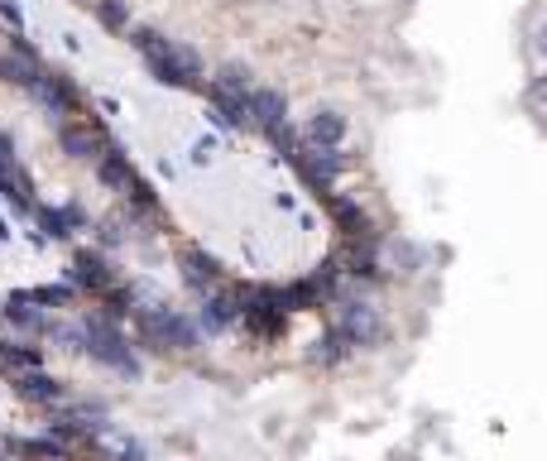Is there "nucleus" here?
<instances>
[{
	"label": "nucleus",
	"mask_w": 547,
	"mask_h": 461,
	"mask_svg": "<svg viewBox=\"0 0 547 461\" xmlns=\"http://www.w3.org/2000/svg\"><path fill=\"white\" fill-rule=\"evenodd\" d=\"M250 121L274 140V135L288 125V106H283V96L274 92V87H254V92H250Z\"/></svg>",
	"instance_id": "12"
},
{
	"label": "nucleus",
	"mask_w": 547,
	"mask_h": 461,
	"mask_svg": "<svg viewBox=\"0 0 547 461\" xmlns=\"http://www.w3.org/2000/svg\"><path fill=\"white\" fill-rule=\"evenodd\" d=\"M0 241H10V226H5V221H0Z\"/></svg>",
	"instance_id": "25"
},
{
	"label": "nucleus",
	"mask_w": 547,
	"mask_h": 461,
	"mask_svg": "<svg viewBox=\"0 0 547 461\" xmlns=\"http://www.w3.org/2000/svg\"><path fill=\"white\" fill-rule=\"evenodd\" d=\"M34 303H48V307H73V284H44V288H29Z\"/></svg>",
	"instance_id": "21"
},
{
	"label": "nucleus",
	"mask_w": 547,
	"mask_h": 461,
	"mask_svg": "<svg viewBox=\"0 0 547 461\" xmlns=\"http://www.w3.org/2000/svg\"><path fill=\"white\" fill-rule=\"evenodd\" d=\"M96 20L106 25V29H125V0H96Z\"/></svg>",
	"instance_id": "22"
},
{
	"label": "nucleus",
	"mask_w": 547,
	"mask_h": 461,
	"mask_svg": "<svg viewBox=\"0 0 547 461\" xmlns=\"http://www.w3.org/2000/svg\"><path fill=\"white\" fill-rule=\"evenodd\" d=\"M92 437H96V447H101V452H111L115 461H144V447H140V442L125 437V433H115V428H106V423H101Z\"/></svg>",
	"instance_id": "19"
},
{
	"label": "nucleus",
	"mask_w": 547,
	"mask_h": 461,
	"mask_svg": "<svg viewBox=\"0 0 547 461\" xmlns=\"http://www.w3.org/2000/svg\"><path fill=\"white\" fill-rule=\"evenodd\" d=\"M44 73H48V67L39 63V54H34V48H29L25 39L15 44L5 58H0V77H5V82H15V87H25V92H29V87H34V82H39Z\"/></svg>",
	"instance_id": "10"
},
{
	"label": "nucleus",
	"mask_w": 547,
	"mask_h": 461,
	"mask_svg": "<svg viewBox=\"0 0 547 461\" xmlns=\"http://www.w3.org/2000/svg\"><path fill=\"white\" fill-rule=\"evenodd\" d=\"M48 341H58L63 351H73V356H82L87 351V327H82V322H48Z\"/></svg>",
	"instance_id": "20"
},
{
	"label": "nucleus",
	"mask_w": 547,
	"mask_h": 461,
	"mask_svg": "<svg viewBox=\"0 0 547 461\" xmlns=\"http://www.w3.org/2000/svg\"><path fill=\"white\" fill-rule=\"evenodd\" d=\"M15 389H20V399H29V404H63V385L54 380V375H44V370L15 375Z\"/></svg>",
	"instance_id": "14"
},
{
	"label": "nucleus",
	"mask_w": 547,
	"mask_h": 461,
	"mask_svg": "<svg viewBox=\"0 0 547 461\" xmlns=\"http://www.w3.org/2000/svg\"><path fill=\"white\" fill-rule=\"evenodd\" d=\"M0 461H10V456H0Z\"/></svg>",
	"instance_id": "26"
},
{
	"label": "nucleus",
	"mask_w": 547,
	"mask_h": 461,
	"mask_svg": "<svg viewBox=\"0 0 547 461\" xmlns=\"http://www.w3.org/2000/svg\"><path fill=\"white\" fill-rule=\"evenodd\" d=\"M134 48L149 63V73L164 82V87H202V58L197 48H187L178 39H168L159 29H134Z\"/></svg>",
	"instance_id": "1"
},
{
	"label": "nucleus",
	"mask_w": 547,
	"mask_h": 461,
	"mask_svg": "<svg viewBox=\"0 0 547 461\" xmlns=\"http://www.w3.org/2000/svg\"><path fill=\"white\" fill-rule=\"evenodd\" d=\"M207 101H212V121L216 125H245L250 115V92L241 87H226V82H207Z\"/></svg>",
	"instance_id": "8"
},
{
	"label": "nucleus",
	"mask_w": 547,
	"mask_h": 461,
	"mask_svg": "<svg viewBox=\"0 0 547 461\" xmlns=\"http://www.w3.org/2000/svg\"><path fill=\"white\" fill-rule=\"evenodd\" d=\"M58 140H63V149L73 154V159H82V164H96V159H101V149H106V140H101V130H96V125L67 121V115H63V125H58Z\"/></svg>",
	"instance_id": "11"
},
{
	"label": "nucleus",
	"mask_w": 547,
	"mask_h": 461,
	"mask_svg": "<svg viewBox=\"0 0 547 461\" xmlns=\"http://www.w3.org/2000/svg\"><path fill=\"white\" fill-rule=\"evenodd\" d=\"M140 336L149 341V346H159V351H193L202 341L193 322H187L178 307H168V303L140 307Z\"/></svg>",
	"instance_id": "2"
},
{
	"label": "nucleus",
	"mask_w": 547,
	"mask_h": 461,
	"mask_svg": "<svg viewBox=\"0 0 547 461\" xmlns=\"http://www.w3.org/2000/svg\"><path fill=\"white\" fill-rule=\"evenodd\" d=\"M332 216H336V226L346 231V241H374V231H370V216L355 207L351 197H332Z\"/></svg>",
	"instance_id": "15"
},
{
	"label": "nucleus",
	"mask_w": 547,
	"mask_h": 461,
	"mask_svg": "<svg viewBox=\"0 0 547 461\" xmlns=\"http://www.w3.org/2000/svg\"><path fill=\"white\" fill-rule=\"evenodd\" d=\"M178 265H183V284L197 288V294H212V288L226 284V269H221L207 250H197V246H187V250L178 255Z\"/></svg>",
	"instance_id": "7"
},
{
	"label": "nucleus",
	"mask_w": 547,
	"mask_h": 461,
	"mask_svg": "<svg viewBox=\"0 0 547 461\" xmlns=\"http://www.w3.org/2000/svg\"><path fill=\"white\" fill-rule=\"evenodd\" d=\"M67 284H73V288H92V294H111V288H115V269L106 265V255L77 250L73 265H67Z\"/></svg>",
	"instance_id": "6"
},
{
	"label": "nucleus",
	"mask_w": 547,
	"mask_h": 461,
	"mask_svg": "<svg viewBox=\"0 0 547 461\" xmlns=\"http://www.w3.org/2000/svg\"><path fill=\"white\" fill-rule=\"evenodd\" d=\"M336 332L351 341V346H380L384 341V322L380 307L370 298H341L336 303Z\"/></svg>",
	"instance_id": "4"
},
{
	"label": "nucleus",
	"mask_w": 547,
	"mask_h": 461,
	"mask_svg": "<svg viewBox=\"0 0 547 461\" xmlns=\"http://www.w3.org/2000/svg\"><path fill=\"white\" fill-rule=\"evenodd\" d=\"M34 212H39L44 231L54 236V241H67V236H73L82 221H87V216H82V207H73V202H63V207H34Z\"/></svg>",
	"instance_id": "16"
},
{
	"label": "nucleus",
	"mask_w": 547,
	"mask_h": 461,
	"mask_svg": "<svg viewBox=\"0 0 547 461\" xmlns=\"http://www.w3.org/2000/svg\"><path fill=\"white\" fill-rule=\"evenodd\" d=\"M303 135H307V145L341 149V140H346V115H341V111H332V106H322V111H313V115H307Z\"/></svg>",
	"instance_id": "13"
},
{
	"label": "nucleus",
	"mask_w": 547,
	"mask_h": 461,
	"mask_svg": "<svg viewBox=\"0 0 547 461\" xmlns=\"http://www.w3.org/2000/svg\"><path fill=\"white\" fill-rule=\"evenodd\" d=\"M241 322V298H235V284H221L207 294V303H202V327L207 332H226Z\"/></svg>",
	"instance_id": "9"
},
{
	"label": "nucleus",
	"mask_w": 547,
	"mask_h": 461,
	"mask_svg": "<svg viewBox=\"0 0 547 461\" xmlns=\"http://www.w3.org/2000/svg\"><path fill=\"white\" fill-rule=\"evenodd\" d=\"M39 366H44V351H39V346H20V341H0V370L25 375V370H39Z\"/></svg>",
	"instance_id": "18"
},
{
	"label": "nucleus",
	"mask_w": 547,
	"mask_h": 461,
	"mask_svg": "<svg viewBox=\"0 0 547 461\" xmlns=\"http://www.w3.org/2000/svg\"><path fill=\"white\" fill-rule=\"evenodd\" d=\"M528 111H533L538 121H547V77H538L533 87H528Z\"/></svg>",
	"instance_id": "23"
},
{
	"label": "nucleus",
	"mask_w": 547,
	"mask_h": 461,
	"mask_svg": "<svg viewBox=\"0 0 547 461\" xmlns=\"http://www.w3.org/2000/svg\"><path fill=\"white\" fill-rule=\"evenodd\" d=\"M82 327H87V351H82V356H92L96 366H106V370H115V375H130V380L140 375V361H134L125 332L115 327L111 317H87Z\"/></svg>",
	"instance_id": "3"
},
{
	"label": "nucleus",
	"mask_w": 547,
	"mask_h": 461,
	"mask_svg": "<svg viewBox=\"0 0 547 461\" xmlns=\"http://www.w3.org/2000/svg\"><path fill=\"white\" fill-rule=\"evenodd\" d=\"M288 159H293V168L303 174V183L313 187V193H332V183L341 178V168H346V159H341L336 149H322V145H293Z\"/></svg>",
	"instance_id": "5"
},
{
	"label": "nucleus",
	"mask_w": 547,
	"mask_h": 461,
	"mask_svg": "<svg viewBox=\"0 0 547 461\" xmlns=\"http://www.w3.org/2000/svg\"><path fill=\"white\" fill-rule=\"evenodd\" d=\"M0 20H5L15 34H20V29H25V10L15 5V0H0Z\"/></svg>",
	"instance_id": "24"
},
{
	"label": "nucleus",
	"mask_w": 547,
	"mask_h": 461,
	"mask_svg": "<svg viewBox=\"0 0 547 461\" xmlns=\"http://www.w3.org/2000/svg\"><path fill=\"white\" fill-rule=\"evenodd\" d=\"M5 317L15 322V327H25V332H44V327H48L44 313H39V303L29 298V288H20V294L5 298Z\"/></svg>",
	"instance_id": "17"
}]
</instances>
